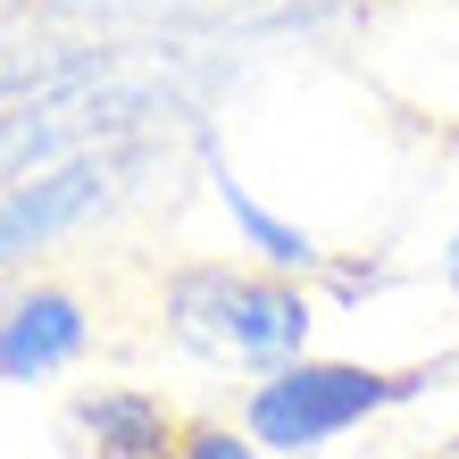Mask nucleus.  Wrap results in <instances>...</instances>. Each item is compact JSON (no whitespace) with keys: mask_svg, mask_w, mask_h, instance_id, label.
<instances>
[{"mask_svg":"<svg viewBox=\"0 0 459 459\" xmlns=\"http://www.w3.org/2000/svg\"><path fill=\"white\" fill-rule=\"evenodd\" d=\"M168 334L209 351V359H234V368H284V359H309V334H317V301L292 276H267V267H226V259H201V267H176L168 292Z\"/></svg>","mask_w":459,"mask_h":459,"instance_id":"nucleus-1","label":"nucleus"},{"mask_svg":"<svg viewBox=\"0 0 459 459\" xmlns=\"http://www.w3.org/2000/svg\"><path fill=\"white\" fill-rule=\"evenodd\" d=\"M435 376H385V368H359V359H284L267 368L251 393H242V435L276 459H309L342 435H359L368 418H385L393 401L426 393Z\"/></svg>","mask_w":459,"mask_h":459,"instance_id":"nucleus-2","label":"nucleus"},{"mask_svg":"<svg viewBox=\"0 0 459 459\" xmlns=\"http://www.w3.org/2000/svg\"><path fill=\"white\" fill-rule=\"evenodd\" d=\"M92 351V309L67 284H25L0 301V385H42Z\"/></svg>","mask_w":459,"mask_h":459,"instance_id":"nucleus-3","label":"nucleus"},{"mask_svg":"<svg viewBox=\"0 0 459 459\" xmlns=\"http://www.w3.org/2000/svg\"><path fill=\"white\" fill-rule=\"evenodd\" d=\"M109 201V159H67V168H42V176H25L0 193V276L25 259V251H42V242H59L67 226H84L92 209Z\"/></svg>","mask_w":459,"mask_h":459,"instance_id":"nucleus-4","label":"nucleus"},{"mask_svg":"<svg viewBox=\"0 0 459 459\" xmlns=\"http://www.w3.org/2000/svg\"><path fill=\"white\" fill-rule=\"evenodd\" d=\"M67 426H75V443H84V459H176V443H184V418L151 385H92V393H75Z\"/></svg>","mask_w":459,"mask_h":459,"instance_id":"nucleus-5","label":"nucleus"},{"mask_svg":"<svg viewBox=\"0 0 459 459\" xmlns=\"http://www.w3.org/2000/svg\"><path fill=\"white\" fill-rule=\"evenodd\" d=\"M201 176H209V201H218V218L234 226L242 251H251V267H267V276H292V284L326 267L317 234H309V226H292V218H276V209H267L251 184L226 168V151H218V143H201Z\"/></svg>","mask_w":459,"mask_h":459,"instance_id":"nucleus-6","label":"nucleus"},{"mask_svg":"<svg viewBox=\"0 0 459 459\" xmlns=\"http://www.w3.org/2000/svg\"><path fill=\"white\" fill-rule=\"evenodd\" d=\"M176 459H267L242 426H218V418H201V426H184V443H176Z\"/></svg>","mask_w":459,"mask_h":459,"instance_id":"nucleus-7","label":"nucleus"},{"mask_svg":"<svg viewBox=\"0 0 459 459\" xmlns=\"http://www.w3.org/2000/svg\"><path fill=\"white\" fill-rule=\"evenodd\" d=\"M435 259H443V284L459 292V218H451V234H443V251H435Z\"/></svg>","mask_w":459,"mask_h":459,"instance_id":"nucleus-8","label":"nucleus"}]
</instances>
